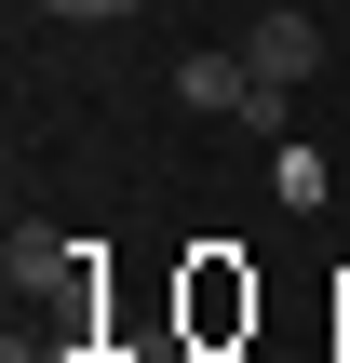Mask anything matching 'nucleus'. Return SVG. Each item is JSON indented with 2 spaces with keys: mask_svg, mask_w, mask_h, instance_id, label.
Masks as SVG:
<instances>
[{
  "mask_svg": "<svg viewBox=\"0 0 350 363\" xmlns=\"http://www.w3.org/2000/svg\"><path fill=\"white\" fill-rule=\"evenodd\" d=\"M40 13H67V27H108V13H135V0H40Z\"/></svg>",
  "mask_w": 350,
  "mask_h": 363,
  "instance_id": "2",
  "label": "nucleus"
},
{
  "mask_svg": "<svg viewBox=\"0 0 350 363\" xmlns=\"http://www.w3.org/2000/svg\"><path fill=\"white\" fill-rule=\"evenodd\" d=\"M243 67H256V81H283V94H297V81H310V67H324V27H310V13H297V0H283V13H256V27H243Z\"/></svg>",
  "mask_w": 350,
  "mask_h": 363,
  "instance_id": "1",
  "label": "nucleus"
}]
</instances>
